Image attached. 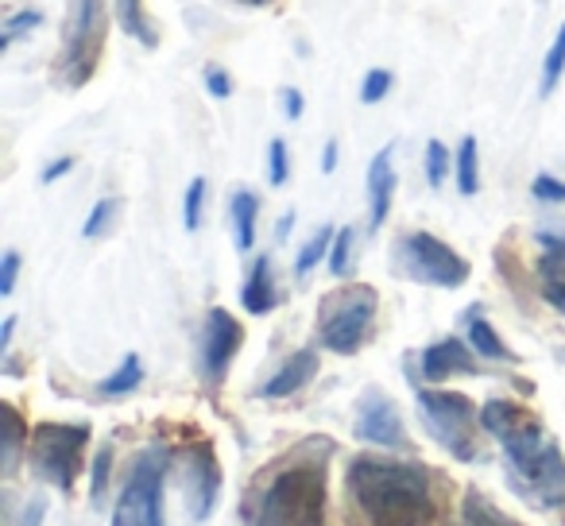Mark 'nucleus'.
I'll list each match as a JSON object with an SVG mask.
<instances>
[{
	"label": "nucleus",
	"mask_w": 565,
	"mask_h": 526,
	"mask_svg": "<svg viewBox=\"0 0 565 526\" xmlns=\"http://www.w3.org/2000/svg\"><path fill=\"white\" fill-rule=\"evenodd\" d=\"M349 492L372 526H430L438 518L430 484L411 464L361 457L349 469Z\"/></svg>",
	"instance_id": "obj_1"
},
{
	"label": "nucleus",
	"mask_w": 565,
	"mask_h": 526,
	"mask_svg": "<svg viewBox=\"0 0 565 526\" xmlns=\"http://www.w3.org/2000/svg\"><path fill=\"white\" fill-rule=\"evenodd\" d=\"M326 480L318 469H287L259 500V526H322Z\"/></svg>",
	"instance_id": "obj_2"
},
{
	"label": "nucleus",
	"mask_w": 565,
	"mask_h": 526,
	"mask_svg": "<svg viewBox=\"0 0 565 526\" xmlns=\"http://www.w3.org/2000/svg\"><path fill=\"white\" fill-rule=\"evenodd\" d=\"M105 0H71L63 24V47H58V78L71 89H82L97 71L105 43Z\"/></svg>",
	"instance_id": "obj_3"
},
{
	"label": "nucleus",
	"mask_w": 565,
	"mask_h": 526,
	"mask_svg": "<svg viewBox=\"0 0 565 526\" xmlns=\"http://www.w3.org/2000/svg\"><path fill=\"white\" fill-rule=\"evenodd\" d=\"M372 318H376V291L361 283L345 287V291L330 294L322 302V330H318V337H322V345L330 353L353 356L369 341Z\"/></svg>",
	"instance_id": "obj_4"
},
{
	"label": "nucleus",
	"mask_w": 565,
	"mask_h": 526,
	"mask_svg": "<svg viewBox=\"0 0 565 526\" xmlns=\"http://www.w3.org/2000/svg\"><path fill=\"white\" fill-rule=\"evenodd\" d=\"M89 430L82 422H43L32 433V469L51 487H71L78 480Z\"/></svg>",
	"instance_id": "obj_5"
},
{
	"label": "nucleus",
	"mask_w": 565,
	"mask_h": 526,
	"mask_svg": "<svg viewBox=\"0 0 565 526\" xmlns=\"http://www.w3.org/2000/svg\"><path fill=\"white\" fill-rule=\"evenodd\" d=\"M163 472L167 449H143L136 457L125 492L117 500L113 526H163Z\"/></svg>",
	"instance_id": "obj_6"
},
{
	"label": "nucleus",
	"mask_w": 565,
	"mask_h": 526,
	"mask_svg": "<svg viewBox=\"0 0 565 526\" xmlns=\"http://www.w3.org/2000/svg\"><path fill=\"white\" fill-rule=\"evenodd\" d=\"M418 418L426 422V433L457 461H477L472 446V402L457 391H418Z\"/></svg>",
	"instance_id": "obj_7"
},
{
	"label": "nucleus",
	"mask_w": 565,
	"mask_h": 526,
	"mask_svg": "<svg viewBox=\"0 0 565 526\" xmlns=\"http://www.w3.org/2000/svg\"><path fill=\"white\" fill-rule=\"evenodd\" d=\"M480 426L500 441L515 472H523L526 464L546 449L542 426L534 422L523 407H515V402H508V399H488L484 407H480Z\"/></svg>",
	"instance_id": "obj_8"
},
{
	"label": "nucleus",
	"mask_w": 565,
	"mask_h": 526,
	"mask_svg": "<svg viewBox=\"0 0 565 526\" xmlns=\"http://www.w3.org/2000/svg\"><path fill=\"white\" fill-rule=\"evenodd\" d=\"M399 251H403V268H407V276L415 279V283L454 291V287H461L465 279H469V264H465L446 240H438V236H430V233L403 236Z\"/></svg>",
	"instance_id": "obj_9"
},
{
	"label": "nucleus",
	"mask_w": 565,
	"mask_h": 526,
	"mask_svg": "<svg viewBox=\"0 0 565 526\" xmlns=\"http://www.w3.org/2000/svg\"><path fill=\"white\" fill-rule=\"evenodd\" d=\"M241 341H244V330L228 310H210L205 318V333H202V372L210 384H221L233 364V356L241 353Z\"/></svg>",
	"instance_id": "obj_10"
},
{
	"label": "nucleus",
	"mask_w": 565,
	"mask_h": 526,
	"mask_svg": "<svg viewBox=\"0 0 565 526\" xmlns=\"http://www.w3.org/2000/svg\"><path fill=\"white\" fill-rule=\"evenodd\" d=\"M353 433L369 446L380 449H399L403 446V418L399 407L387 399L384 391H369L361 402H356V422Z\"/></svg>",
	"instance_id": "obj_11"
},
{
	"label": "nucleus",
	"mask_w": 565,
	"mask_h": 526,
	"mask_svg": "<svg viewBox=\"0 0 565 526\" xmlns=\"http://www.w3.org/2000/svg\"><path fill=\"white\" fill-rule=\"evenodd\" d=\"M217 492H221V469H217V457H213L210 446H190L186 449V507H190V518L194 523H205L217 503Z\"/></svg>",
	"instance_id": "obj_12"
},
{
	"label": "nucleus",
	"mask_w": 565,
	"mask_h": 526,
	"mask_svg": "<svg viewBox=\"0 0 565 526\" xmlns=\"http://www.w3.org/2000/svg\"><path fill=\"white\" fill-rule=\"evenodd\" d=\"M519 480H523V484L531 487L534 500L546 503V507L565 503V457H562V449H557L554 441H546V449H542V453L534 457L523 472H519Z\"/></svg>",
	"instance_id": "obj_13"
},
{
	"label": "nucleus",
	"mask_w": 565,
	"mask_h": 526,
	"mask_svg": "<svg viewBox=\"0 0 565 526\" xmlns=\"http://www.w3.org/2000/svg\"><path fill=\"white\" fill-rule=\"evenodd\" d=\"M315 372H318V353L315 348H299V353L287 356V361L279 364V372L259 387V395H264V399H287V395L302 391V387L315 379Z\"/></svg>",
	"instance_id": "obj_14"
},
{
	"label": "nucleus",
	"mask_w": 565,
	"mask_h": 526,
	"mask_svg": "<svg viewBox=\"0 0 565 526\" xmlns=\"http://www.w3.org/2000/svg\"><path fill=\"white\" fill-rule=\"evenodd\" d=\"M461 372H477V361H472V348L465 345V341H438V345H430L423 353V376L430 379V384H441V379L449 376H461Z\"/></svg>",
	"instance_id": "obj_15"
},
{
	"label": "nucleus",
	"mask_w": 565,
	"mask_h": 526,
	"mask_svg": "<svg viewBox=\"0 0 565 526\" xmlns=\"http://www.w3.org/2000/svg\"><path fill=\"white\" fill-rule=\"evenodd\" d=\"M395 197V167H392V148L376 151L369 167V205H372V228H380L392 213Z\"/></svg>",
	"instance_id": "obj_16"
},
{
	"label": "nucleus",
	"mask_w": 565,
	"mask_h": 526,
	"mask_svg": "<svg viewBox=\"0 0 565 526\" xmlns=\"http://www.w3.org/2000/svg\"><path fill=\"white\" fill-rule=\"evenodd\" d=\"M241 302L248 314H271L275 302H279V294H275V283H271V259L267 256H256V264H252L248 279H244L241 287Z\"/></svg>",
	"instance_id": "obj_17"
},
{
	"label": "nucleus",
	"mask_w": 565,
	"mask_h": 526,
	"mask_svg": "<svg viewBox=\"0 0 565 526\" xmlns=\"http://www.w3.org/2000/svg\"><path fill=\"white\" fill-rule=\"evenodd\" d=\"M256 213H259V197L252 194V190H236V194L228 197L236 251H252V244H256Z\"/></svg>",
	"instance_id": "obj_18"
},
{
	"label": "nucleus",
	"mask_w": 565,
	"mask_h": 526,
	"mask_svg": "<svg viewBox=\"0 0 565 526\" xmlns=\"http://www.w3.org/2000/svg\"><path fill=\"white\" fill-rule=\"evenodd\" d=\"M113 12H117V24L125 35H132L140 47H156L159 35L156 24L148 20V9H143V0H113Z\"/></svg>",
	"instance_id": "obj_19"
},
{
	"label": "nucleus",
	"mask_w": 565,
	"mask_h": 526,
	"mask_svg": "<svg viewBox=\"0 0 565 526\" xmlns=\"http://www.w3.org/2000/svg\"><path fill=\"white\" fill-rule=\"evenodd\" d=\"M28 438V426L24 418L17 415V407H0V464H4V472L17 469V457H20V446H24Z\"/></svg>",
	"instance_id": "obj_20"
},
{
	"label": "nucleus",
	"mask_w": 565,
	"mask_h": 526,
	"mask_svg": "<svg viewBox=\"0 0 565 526\" xmlns=\"http://www.w3.org/2000/svg\"><path fill=\"white\" fill-rule=\"evenodd\" d=\"M469 345H472V353L488 356V361H515V356L508 353V345L500 341V333L477 314L469 318Z\"/></svg>",
	"instance_id": "obj_21"
},
{
	"label": "nucleus",
	"mask_w": 565,
	"mask_h": 526,
	"mask_svg": "<svg viewBox=\"0 0 565 526\" xmlns=\"http://www.w3.org/2000/svg\"><path fill=\"white\" fill-rule=\"evenodd\" d=\"M454 163H457V190H461L465 197H472L480 190V155H477V140H472V136L461 140Z\"/></svg>",
	"instance_id": "obj_22"
},
{
	"label": "nucleus",
	"mask_w": 565,
	"mask_h": 526,
	"mask_svg": "<svg viewBox=\"0 0 565 526\" xmlns=\"http://www.w3.org/2000/svg\"><path fill=\"white\" fill-rule=\"evenodd\" d=\"M140 384H143V364H140V356H136V353H128L125 364H120V368L113 372L109 379H102V387H97V391L109 395V399H117V395L136 391Z\"/></svg>",
	"instance_id": "obj_23"
},
{
	"label": "nucleus",
	"mask_w": 565,
	"mask_h": 526,
	"mask_svg": "<svg viewBox=\"0 0 565 526\" xmlns=\"http://www.w3.org/2000/svg\"><path fill=\"white\" fill-rule=\"evenodd\" d=\"M562 74H565V24L557 28L554 43H550L546 58H542V82H539V94H542V97L554 94L557 82H562Z\"/></svg>",
	"instance_id": "obj_24"
},
{
	"label": "nucleus",
	"mask_w": 565,
	"mask_h": 526,
	"mask_svg": "<svg viewBox=\"0 0 565 526\" xmlns=\"http://www.w3.org/2000/svg\"><path fill=\"white\" fill-rule=\"evenodd\" d=\"M333 236H338V233H333L330 225H322V228H318L315 236H310L307 244H302L299 259H295V276H299V279H307L310 271H315L318 264H322V256H326V251L333 248Z\"/></svg>",
	"instance_id": "obj_25"
},
{
	"label": "nucleus",
	"mask_w": 565,
	"mask_h": 526,
	"mask_svg": "<svg viewBox=\"0 0 565 526\" xmlns=\"http://www.w3.org/2000/svg\"><path fill=\"white\" fill-rule=\"evenodd\" d=\"M542 240V256H539V276L546 283H565V236H539Z\"/></svg>",
	"instance_id": "obj_26"
},
{
	"label": "nucleus",
	"mask_w": 565,
	"mask_h": 526,
	"mask_svg": "<svg viewBox=\"0 0 565 526\" xmlns=\"http://www.w3.org/2000/svg\"><path fill=\"white\" fill-rule=\"evenodd\" d=\"M109 472H113V446H102L94 453V472H89V503L102 507L105 492H109Z\"/></svg>",
	"instance_id": "obj_27"
},
{
	"label": "nucleus",
	"mask_w": 565,
	"mask_h": 526,
	"mask_svg": "<svg viewBox=\"0 0 565 526\" xmlns=\"http://www.w3.org/2000/svg\"><path fill=\"white\" fill-rule=\"evenodd\" d=\"M117 213H120V197H102V202L94 205V213L86 217V225H82V236H105L113 228V221H117Z\"/></svg>",
	"instance_id": "obj_28"
},
{
	"label": "nucleus",
	"mask_w": 565,
	"mask_h": 526,
	"mask_svg": "<svg viewBox=\"0 0 565 526\" xmlns=\"http://www.w3.org/2000/svg\"><path fill=\"white\" fill-rule=\"evenodd\" d=\"M449 163H454V159H449V148H446V143H441V140H430V143H426V182H430L434 190H438L441 182H446Z\"/></svg>",
	"instance_id": "obj_29"
},
{
	"label": "nucleus",
	"mask_w": 565,
	"mask_h": 526,
	"mask_svg": "<svg viewBox=\"0 0 565 526\" xmlns=\"http://www.w3.org/2000/svg\"><path fill=\"white\" fill-rule=\"evenodd\" d=\"M353 228H341L338 236H333V248H330V271L333 276H349V268H353Z\"/></svg>",
	"instance_id": "obj_30"
},
{
	"label": "nucleus",
	"mask_w": 565,
	"mask_h": 526,
	"mask_svg": "<svg viewBox=\"0 0 565 526\" xmlns=\"http://www.w3.org/2000/svg\"><path fill=\"white\" fill-rule=\"evenodd\" d=\"M392 86H395V74H392V71H384V66H376V71L364 74V82H361V101H364V105L384 101V97L392 94Z\"/></svg>",
	"instance_id": "obj_31"
},
{
	"label": "nucleus",
	"mask_w": 565,
	"mask_h": 526,
	"mask_svg": "<svg viewBox=\"0 0 565 526\" xmlns=\"http://www.w3.org/2000/svg\"><path fill=\"white\" fill-rule=\"evenodd\" d=\"M287 179H291V159H287V143L271 140V143H267V182H271V186H282Z\"/></svg>",
	"instance_id": "obj_32"
},
{
	"label": "nucleus",
	"mask_w": 565,
	"mask_h": 526,
	"mask_svg": "<svg viewBox=\"0 0 565 526\" xmlns=\"http://www.w3.org/2000/svg\"><path fill=\"white\" fill-rule=\"evenodd\" d=\"M202 205H205V179H194L186 186V202H182V221H186L190 233L202 225Z\"/></svg>",
	"instance_id": "obj_33"
},
{
	"label": "nucleus",
	"mask_w": 565,
	"mask_h": 526,
	"mask_svg": "<svg viewBox=\"0 0 565 526\" xmlns=\"http://www.w3.org/2000/svg\"><path fill=\"white\" fill-rule=\"evenodd\" d=\"M43 24V12L40 9H20V12H9V20H4V40H20L24 32H32V28Z\"/></svg>",
	"instance_id": "obj_34"
},
{
	"label": "nucleus",
	"mask_w": 565,
	"mask_h": 526,
	"mask_svg": "<svg viewBox=\"0 0 565 526\" xmlns=\"http://www.w3.org/2000/svg\"><path fill=\"white\" fill-rule=\"evenodd\" d=\"M205 89H210V97H217V101H225V97H233V78H228L221 66H205L202 74Z\"/></svg>",
	"instance_id": "obj_35"
},
{
	"label": "nucleus",
	"mask_w": 565,
	"mask_h": 526,
	"mask_svg": "<svg viewBox=\"0 0 565 526\" xmlns=\"http://www.w3.org/2000/svg\"><path fill=\"white\" fill-rule=\"evenodd\" d=\"M531 194L539 197V202H565V182H557L554 174H539Z\"/></svg>",
	"instance_id": "obj_36"
},
{
	"label": "nucleus",
	"mask_w": 565,
	"mask_h": 526,
	"mask_svg": "<svg viewBox=\"0 0 565 526\" xmlns=\"http://www.w3.org/2000/svg\"><path fill=\"white\" fill-rule=\"evenodd\" d=\"M20 276V251H4V264H0V294H12Z\"/></svg>",
	"instance_id": "obj_37"
},
{
	"label": "nucleus",
	"mask_w": 565,
	"mask_h": 526,
	"mask_svg": "<svg viewBox=\"0 0 565 526\" xmlns=\"http://www.w3.org/2000/svg\"><path fill=\"white\" fill-rule=\"evenodd\" d=\"M71 167H74V159H71V155L55 159V163H47V167H43V182H47V186H51V182H58V179H63V174L71 171Z\"/></svg>",
	"instance_id": "obj_38"
},
{
	"label": "nucleus",
	"mask_w": 565,
	"mask_h": 526,
	"mask_svg": "<svg viewBox=\"0 0 565 526\" xmlns=\"http://www.w3.org/2000/svg\"><path fill=\"white\" fill-rule=\"evenodd\" d=\"M542 299H546L557 314H565V283H546L542 287Z\"/></svg>",
	"instance_id": "obj_39"
},
{
	"label": "nucleus",
	"mask_w": 565,
	"mask_h": 526,
	"mask_svg": "<svg viewBox=\"0 0 565 526\" xmlns=\"http://www.w3.org/2000/svg\"><path fill=\"white\" fill-rule=\"evenodd\" d=\"M302 105H307V101H302L299 89H282V109H287V117L299 120L302 117Z\"/></svg>",
	"instance_id": "obj_40"
},
{
	"label": "nucleus",
	"mask_w": 565,
	"mask_h": 526,
	"mask_svg": "<svg viewBox=\"0 0 565 526\" xmlns=\"http://www.w3.org/2000/svg\"><path fill=\"white\" fill-rule=\"evenodd\" d=\"M333 167H338V140H330V143H326V151H322V171L330 174Z\"/></svg>",
	"instance_id": "obj_41"
},
{
	"label": "nucleus",
	"mask_w": 565,
	"mask_h": 526,
	"mask_svg": "<svg viewBox=\"0 0 565 526\" xmlns=\"http://www.w3.org/2000/svg\"><path fill=\"white\" fill-rule=\"evenodd\" d=\"M12 330H17V318H4V330H0V353H9V345H12Z\"/></svg>",
	"instance_id": "obj_42"
},
{
	"label": "nucleus",
	"mask_w": 565,
	"mask_h": 526,
	"mask_svg": "<svg viewBox=\"0 0 565 526\" xmlns=\"http://www.w3.org/2000/svg\"><path fill=\"white\" fill-rule=\"evenodd\" d=\"M40 515H43V500H35V507H28V518L20 526H40Z\"/></svg>",
	"instance_id": "obj_43"
},
{
	"label": "nucleus",
	"mask_w": 565,
	"mask_h": 526,
	"mask_svg": "<svg viewBox=\"0 0 565 526\" xmlns=\"http://www.w3.org/2000/svg\"><path fill=\"white\" fill-rule=\"evenodd\" d=\"M236 4H248V9H267V4H275V0H236Z\"/></svg>",
	"instance_id": "obj_44"
}]
</instances>
